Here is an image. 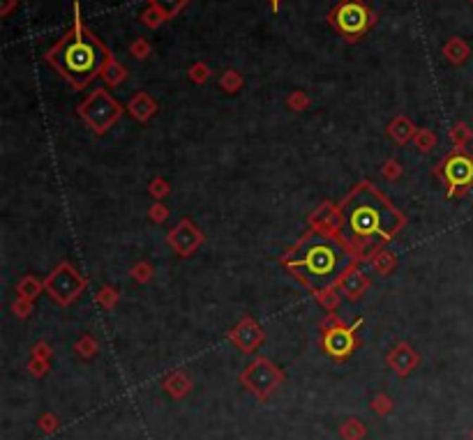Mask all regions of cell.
<instances>
[{
    "mask_svg": "<svg viewBox=\"0 0 473 440\" xmlns=\"http://www.w3.org/2000/svg\"><path fill=\"white\" fill-rule=\"evenodd\" d=\"M355 252L346 240L328 233H310L286 254L284 265L312 293H326L353 268Z\"/></svg>",
    "mask_w": 473,
    "mask_h": 440,
    "instance_id": "cell-1",
    "label": "cell"
},
{
    "mask_svg": "<svg viewBox=\"0 0 473 440\" xmlns=\"http://www.w3.org/2000/svg\"><path fill=\"white\" fill-rule=\"evenodd\" d=\"M402 224V214L370 185H360L342 203V235L355 254L388 242Z\"/></svg>",
    "mask_w": 473,
    "mask_h": 440,
    "instance_id": "cell-2",
    "label": "cell"
},
{
    "mask_svg": "<svg viewBox=\"0 0 473 440\" xmlns=\"http://www.w3.org/2000/svg\"><path fill=\"white\" fill-rule=\"evenodd\" d=\"M46 60L51 67L61 72L74 88H84L88 81H93L97 74L104 72V67L111 60V56L102 41L90 30L84 28L79 5H74V26L68 35L46 53Z\"/></svg>",
    "mask_w": 473,
    "mask_h": 440,
    "instance_id": "cell-3",
    "label": "cell"
},
{
    "mask_svg": "<svg viewBox=\"0 0 473 440\" xmlns=\"http://www.w3.org/2000/svg\"><path fill=\"white\" fill-rule=\"evenodd\" d=\"M330 23L335 30L346 39H360L365 32L374 23V14L362 0H342L333 12H330Z\"/></svg>",
    "mask_w": 473,
    "mask_h": 440,
    "instance_id": "cell-4",
    "label": "cell"
},
{
    "mask_svg": "<svg viewBox=\"0 0 473 440\" xmlns=\"http://www.w3.org/2000/svg\"><path fill=\"white\" fill-rule=\"evenodd\" d=\"M81 115L88 120V124L97 127V131H104L111 122L118 120L120 106L115 104V99L106 95V90H95L93 97H88L84 104H81Z\"/></svg>",
    "mask_w": 473,
    "mask_h": 440,
    "instance_id": "cell-5",
    "label": "cell"
},
{
    "mask_svg": "<svg viewBox=\"0 0 473 440\" xmlns=\"http://www.w3.org/2000/svg\"><path fill=\"white\" fill-rule=\"evenodd\" d=\"M443 178L453 189L469 187L473 182V160L467 155H453L443 164Z\"/></svg>",
    "mask_w": 473,
    "mask_h": 440,
    "instance_id": "cell-6",
    "label": "cell"
},
{
    "mask_svg": "<svg viewBox=\"0 0 473 440\" xmlns=\"http://www.w3.org/2000/svg\"><path fill=\"white\" fill-rule=\"evenodd\" d=\"M326 351L330 355H337V358H342V355H346L348 351H351L353 346V337L348 330H333L326 335Z\"/></svg>",
    "mask_w": 473,
    "mask_h": 440,
    "instance_id": "cell-7",
    "label": "cell"
},
{
    "mask_svg": "<svg viewBox=\"0 0 473 440\" xmlns=\"http://www.w3.org/2000/svg\"><path fill=\"white\" fill-rule=\"evenodd\" d=\"M153 5L160 10L164 16H173L187 5V0H153Z\"/></svg>",
    "mask_w": 473,
    "mask_h": 440,
    "instance_id": "cell-8",
    "label": "cell"
},
{
    "mask_svg": "<svg viewBox=\"0 0 473 440\" xmlns=\"http://www.w3.org/2000/svg\"><path fill=\"white\" fill-rule=\"evenodd\" d=\"M279 3H282V0H270V5H272V10H277V7H279Z\"/></svg>",
    "mask_w": 473,
    "mask_h": 440,
    "instance_id": "cell-9",
    "label": "cell"
}]
</instances>
